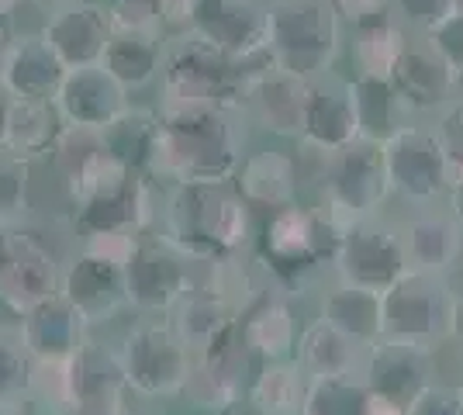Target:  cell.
Masks as SVG:
<instances>
[{"label":"cell","mask_w":463,"mask_h":415,"mask_svg":"<svg viewBox=\"0 0 463 415\" xmlns=\"http://www.w3.org/2000/svg\"><path fill=\"white\" fill-rule=\"evenodd\" d=\"M11 108H14V94L4 87V80H0V149H4V142H7V121H11Z\"/></svg>","instance_id":"obj_29"},{"label":"cell","mask_w":463,"mask_h":415,"mask_svg":"<svg viewBox=\"0 0 463 415\" xmlns=\"http://www.w3.org/2000/svg\"><path fill=\"white\" fill-rule=\"evenodd\" d=\"M252 118L277 136H305L311 104V80H301L284 70H267L252 80L250 94Z\"/></svg>","instance_id":"obj_11"},{"label":"cell","mask_w":463,"mask_h":415,"mask_svg":"<svg viewBox=\"0 0 463 415\" xmlns=\"http://www.w3.org/2000/svg\"><path fill=\"white\" fill-rule=\"evenodd\" d=\"M42 35L56 49L66 70H83V66H100L108 45L115 39V28H111L108 7L80 0L73 7L52 11Z\"/></svg>","instance_id":"obj_10"},{"label":"cell","mask_w":463,"mask_h":415,"mask_svg":"<svg viewBox=\"0 0 463 415\" xmlns=\"http://www.w3.org/2000/svg\"><path fill=\"white\" fill-rule=\"evenodd\" d=\"M449 198H453V218L460 222V229H463V177H457L449 184Z\"/></svg>","instance_id":"obj_30"},{"label":"cell","mask_w":463,"mask_h":415,"mask_svg":"<svg viewBox=\"0 0 463 415\" xmlns=\"http://www.w3.org/2000/svg\"><path fill=\"white\" fill-rule=\"evenodd\" d=\"M14 4L18 0H0V11H14Z\"/></svg>","instance_id":"obj_34"},{"label":"cell","mask_w":463,"mask_h":415,"mask_svg":"<svg viewBox=\"0 0 463 415\" xmlns=\"http://www.w3.org/2000/svg\"><path fill=\"white\" fill-rule=\"evenodd\" d=\"M35 4L52 14V11H62V7H73V4H80V0H35Z\"/></svg>","instance_id":"obj_31"},{"label":"cell","mask_w":463,"mask_h":415,"mask_svg":"<svg viewBox=\"0 0 463 415\" xmlns=\"http://www.w3.org/2000/svg\"><path fill=\"white\" fill-rule=\"evenodd\" d=\"M118 4H156V0H108V7H118Z\"/></svg>","instance_id":"obj_33"},{"label":"cell","mask_w":463,"mask_h":415,"mask_svg":"<svg viewBox=\"0 0 463 415\" xmlns=\"http://www.w3.org/2000/svg\"><path fill=\"white\" fill-rule=\"evenodd\" d=\"M339 14L328 4L273 0L267 4V52L277 70L301 80L326 77L339 52Z\"/></svg>","instance_id":"obj_3"},{"label":"cell","mask_w":463,"mask_h":415,"mask_svg":"<svg viewBox=\"0 0 463 415\" xmlns=\"http://www.w3.org/2000/svg\"><path fill=\"white\" fill-rule=\"evenodd\" d=\"M170 222L191 242L235 246L246 236V201L225 184H180L170 201Z\"/></svg>","instance_id":"obj_5"},{"label":"cell","mask_w":463,"mask_h":415,"mask_svg":"<svg viewBox=\"0 0 463 415\" xmlns=\"http://www.w3.org/2000/svg\"><path fill=\"white\" fill-rule=\"evenodd\" d=\"M156 121L159 118H156L153 111H136V108H128L121 118H115L108 128H100L104 153L115 159L118 166L138 174V170L149 166V159H153Z\"/></svg>","instance_id":"obj_19"},{"label":"cell","mask_w":463,"mask_h":415,"mask_svg":"<svg viewBox=\"0 0 463 415\" xmlns=\"http://www.w3.org/2000/svg\"><path fill=\"white\" fill-rule=\"evenodd\" d=\"M391 90L405 104V111H443L463 87L460 73L425 39H408L402 56L391 70Z\"/></svg>","instance_id":"obj_8"},{"label":"cell","mask_w":463,"mask_h":415,"mask_svg":"<svg viewBox=\"0 0 463 415\" xmlns=\"http://www.w3.org/2000/svg\"><path fill=\"white\" fill-rule=\"evenodd\" d=\"M301 138L318 153L346 149L349 142L360 138V125H356V111H353V98H349V80L346 83L311 80L308 121H305Z\"/></svg>","instance_id":"obj_14"},{"label":"cell","mask_w":463,"mask_h":415,"mask_svg":"<svg viewBox=\"0 0 463 415\" xmlns=\"http://www.w3.org/2000/svg\"><path fill=\"white\" fill-rule=\"evenodd\" d=\"M405 45H408V35L402 32V24H394V21L356 28V42H353L356 77L387 80Z\"/></svg>","instance_id":"obj_21"},{"label":"cell","mask_w":463,"mask_h":415,"mask_svg":"<svg viewBox=\"0 0 463 415\" xmlns=\"http://www.w3.org/2000/svg\"><path fill=\"white\" fill-rule=\"evenodd\" d=\"M432 132L439 138V149H443L446 163L453 170V180L463 177V98L446 104L439 121L432 125Z\"/></svg>","instance_id":"obj_23"},{"label":"cell","mask_w":463,"mask_h":415,"mask_svg":"<svg viewBox=\"0 0 463 415\" xmlns=\"http://www.w3.org/2000/svg\"><path fill=\"white\" fill-rule=\"evenodd\" d=\"M156 11H159V28H163V32L187 39L194 28L197 0H156Z\"/></svg>","instance_id":"obj_27"},{"label":"cell","mask_w":463,"mask_h":415,"mask_svg":"<svg viewBox=\"0 0 463 415\" xmlns=\"http://www.w3.org/2000/svg\"><path fill=\"white\" fill-rule=\"evenodd\" d=\"M62 128H66V121L59 118L56 104H45V100H14L4 149H11L21 159H42L52 153V146L59 142Z\"/></svg>","instance_id":"obj_16"},{"label":"cell","mask_w":463,"mask_h":415,"mask_svg":"<svg viewBox=\"0 0 463 415\" xmlns=\"http://www.w3.org/2000/svg\"><path fill=\"white\" fill-rule=\"evenodd\" d=\"M191 39L232 60H260L267 52V4L260 0H197Z\"/></svg>","instance_id":"obj_7"},{"label":"cell","mask_w":463,"mask_h":415,"mask_svg":"<svg viewBox=\"0 0 463 415\" xmlns=\"http://www.w3.org/2000/svg\"><path fill=\"white\" fill-rule=\"evenodd\" d=\"M28 187H32V159L0 149V218H14L24 212Z\"/></svg>","instance_id":"obj_22"},{"label":"cell","mask_w":463,"mask_h":415,"mask_svg":"<svg viewBox=\"0 0 463 415\" xmlns=\"http://www.w3.org/2000/svg\"><path fill=\"white\" fill-rule=\"evenodd\" d=\"M66 66L56 56V49L45 42V35H24L14 42L11 56L0 66L4 87L14 94V100H45L52 104L66 80Z\"/></svg>","instance_id":"obj_12"},{"label":"cell","mask_w":463,"mask_h":415,"mask_svg":"<svg viewBox=\"0 0 463 415\" xmlns=\"http://www.w3.org/2000/svg\"><path fill=\"white\" fill-rule=\"evenodd\" d=\"M100 66L125 87L136 90L159 77L163 70V49L159 35H138V32H115V39L108 45Z\"/></svg>","instance_id":"obj_18"},{"label":"cell","mask_w":463,"mask_h":415,"mask_svg":"<svg viewBox=\"0 0 463 415\" xmlns=\"http://www.w3.org/2000/svg\"><path fill=\"white\" fill-rule=\"evenodd\" d=\"M308 4H328V7H335V0H308Z\"/></svg>","instance_id":"obj_36"},{"label":"cell","mask_w":463,"mask_h":415,"mask_svg":"<svg viewBox=\"0 0 463 415\" xmlns=\"http://www.w3.org/2000/svg\"><path fill=\"white\" fill-rule=\"evenodd\" d=\"M453 11H457V14H463V0H453Z\"/></svg>","instance_id":"obj_35"},{"label":"cell","mask_w":463,"mask_h":415,"mask_svg":"<svg viewBox=\"0 0 463 415\" xmlns=\"http://www.w3.org/2000/svg\"><path fill=\"white\" fill-rule=\"evenodd\" d=\"M346 259L349 267L356 263V277L360 280H391L402 270L405 259V242L391 236L387 229H373V225H360L346 236Z\"/></svg>","instance_id":"obj_20"},{"label":"cell","mask_w":463,"mask_h":415,"mask_svg":"<svg viewBox=\"0 0 463 415\" xmlns=\"http://www.w3.org/2000/svg\"><path fill=\"white\" fill-rule=\"evenodd\" d=\"M381 149H384L387 180L405 198L425 204L453 184V170L439 149V138L425 125L398 128L394 136L381 142Z\"/></svg>","instance_id":"obj_4"},{"label":"cell","mask_w":463,"mask_h":415,"mask_svg":"<svg viewBox=\"0 0 463 415\" xmlns=\"http://www.w3.org/2000/svg\"><path fill=\"white\" fill-rule=\"evenodd\" d=\"M18 24H14V18H11V11H0V66H4V60L11 56V49H14V42H18Z\"/></svg>","instance_id":"obj_28"},{"label":"cell","mask_w":463,"mask_h":415,"mask_svg":"<svg viewBox=\"0 0 463 415\" xmlns=\"http://www.w3.org/2000/svg\"><path fill=\"white\" fill-rule=\"evenodd\" d=\"M453 325L463 333V301H457V305H453Z\"/></svg>","instance_id":"obj_32"},{"label":"cell","mask_w":463,"mask_h":415,"mask_svg":"<svg viewBox=\"0 0 463 415\" xmlns=\"http://www.w3.org/2000/svg\"><path fill=\"white\" fill-rule=\"evenodd\" d=\"M405 259L419 274H443L463 250V229L453 215H415L405 229Z\"/></svg>","instance_id":"obj_15"},{"label":"cell","mask_w":463,"mask_h":415,"mask_svg":"<svg viewBox=\"0 0 463 415\" xmlns=\"http://www.w3.org/2000/svg\"><path fill=\"white\" fill-rule=\"evenodd\" d=\"M235 191L239 198L250 204H263V208H290V201L298 198V180H301V163L288 153L277 149H263V153H250L242 156L239 170H235Z\"/></svg>","instance_id":"obj_13"},{"label":"cell","mask_w":463,"mask_h":415,"mask_svg":"<svg viewBox=\"0 0 463 415\" xmlns=\"http://www.w3.org/2000/svg\"><path fill=\"white\" fill-rule=\"evenodd\" d=\"M128 90L118 83L104 66H83V70H70L62 87L56 94L59 118L70 128H108L115 118H121L132 104L125 98Z\"/></svg>","instance_id":"obj_9"},{"label":"cell","mask_w":463,"mask_h":415,"mask_svg":"<svg viewBox=\"0 0 463 415\" xmlns=\"http://www.w3.org/2000/svg\"><path fill=\"white\" fill-rule=\"evenodd\" d=\"M349 98H353V111H356V125H360V138L370 142H384L398 128H405L408 115L405 104L391 90L387 80L373 77H353L349 80Z\"/></svg>","instance_id":"obj_17"},{"label":"cell","mask_w":463,"mask_h":415,"mask_svg":"<svg viewBox=\"0 0 463 415\" xmlns=\"http://www.w3.org/2000/svg\"><path fill=\"white\" fill-rule=\"evenodd\" d=\"M335 14L353 21V28H370L391 21V0H335Z\"/></svg>","instance_id":"obj_26"},{"label":"cell","mask_w":463,"mask_h":415,"mask_svg":"<svg viewBox=\"0 0 463 415\" xmlns=\"http://www.w3.org/2000/svg\"><path fill=\"white\" fill-rule=\"evenodd\" d=\"M273 70L270 56L260 60H232L225 52H218L212 45L197 39H180L174 52L163 60V94L166 104L176 108H214L225 111L246 104L252 80L260 73Z\"/></svg>","instance_id":"obj_2"},{"label":"cell","mask_w":463,"mask_h":415,"mask_svg":"<svg viewBox=\"0 0 463 415\" xmlns=\"http://www.w3.org/2000/svg\"><path fill=\"white\" fill-rule=\"evenodd\" d=\"M242 163V138L225 111L166 104L156 121V174L180 184H225Z\"/></svg>","instance_id":"obj_1"},{"label":"cell","mask_w":463,"mask_h":415,"mask_svg":"<svg viewBox=\"0 0 463 415\" xmlns=\"http://www.w3.org/2000/svg\"><path fill=\"white\" fill-rule=\"evenodd\" d=\"M322 180H326L328 198L335 201L339 208H349L353 215L373 212L391 191L381 142L356 138V142H349L346 149L326 153Z\"/></svg>","instance_id":"obj_6"},{"label":"cell","mask_w":463,"mask_h":415,"mask_svg":"<svg viewBox=\"0 0 463 415\" xmlns=\"http://www.w3.org/2000/svg\"><path fill=\"white\" fill-rule=\"evenodd\" d=\"M422 39L429 42V45H432V49H436V52H439L463 80V14L453 11V14H449L446 21H439L436 28H429Z\"/></svg>","instance_id":"obj_25"},{"label":"cell","mask_w":463,"mask_h":415,"mask_svg":"<svg viewBox=\"0 0 463 415\" xmlns=\"http://www.w3.org/2000/svg\"><path fill=\"white\" fill-rule=\"evenodd\" d=\"M391 14H398L402 24L419 28L425 35L429 28L453 14V0H391Z\"/></svg>","instance_id":"obj_24"}]
</instances>
